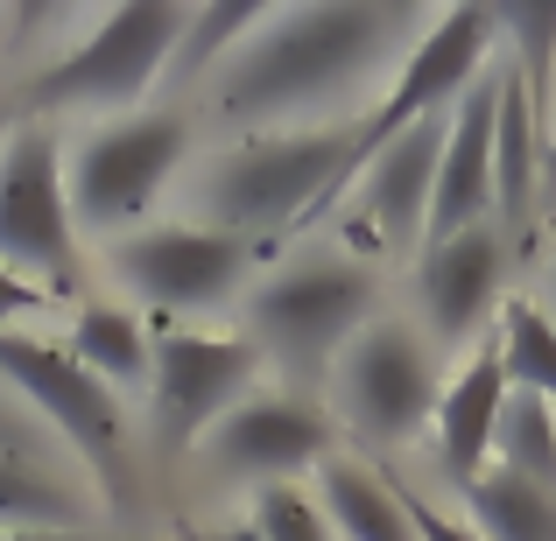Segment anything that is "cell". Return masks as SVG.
Returning a JSON list of instances; mask_svg holds the SVG:
<instances>
[{
	"instance_id": "cell-1",
	"label": "cell",
	"mask_w": 556,
	"mask_h": 541,
	"mask_svg": "<svg viewBox=\"0 0 556 541\" xmlns=\"http://www.w3.org/2000/svg\"><path fill=\"white\" fill-rule=\"evenodd\" d=\"M437 8L402 0H303L268 8L240 36V50L204 78V106L232 134L282 127H345L374 106V85L394 78L408 42Z\"/></svg>"
},
{
	"instance_id": "cell-2",
	"label": "cell",
	"mask_w": 556,
	"mask_h": 541,
	"mask_svg": "<svg viewBox=\"0 0 556 541\" xmlns=\"http://www.w3.org/2000/svg\"><path fill=\"white\" fill-rule=\"evenodd\" d=\"M353 183V120L345 127H282V134H232L198 169L190 197L218 232L254 246H282L317 232Z\"/></svg>"
},
{
	"instance_id": "cell-3",
	"label": "cell",
	"mask_w": 556,
	"mask_h": 541,
	"mask_svg": "<svg viewBox=\"0 0 556 541\" xmlns=\"http://www.w3.org/2000/svg\"><path fill=\"white\" fill-rule=\"evenodd\" d=\"M247 338L296 394L325 387L339 352L380 317V268L345 246H303V254L261 268V282L240 296Z\"/></svg>"
},
{
	"instance_id": "cell-4",
	"label": "cell",
	"mask_w": 556,
	"mask_h": 541,
	"mask_svg": "<svg viewBox=\"0 0 556 541\" xmlns=\"http://www.w3.org/2000/svg\"><path fill=\"white\" fill-rule=\"evenodd\" d=\"M444 352L416 331V317L380 310L367 331L339 352L325 379V408L339 422V436L367 450H408L416 436H430L437 401H444Z\"/></svg>"
},
{
	"instance_id": "cell-5",
	"label": "cell",
	"mask_w": 556,
	"mask_h": 541,
	"mask_svg": "<svg viewBox=\"0 0 556 541\" xmlns=\"http://www.w3.org/2000/svg\"><path fill=\"white\" fill-rule=\"evenodd\" d=\"M184 28H190V0H121L85 28V42H71L64 56H50L36 70L28 99L42 113H64V106L127 113L169 78Z\"/></svg>"
},
{
	"instance_id": "cell-6",
	"label": "cell",
	"mask_w": 556,
	"mask_h": 541,
	"mask_svg": "<svg viewBox=\"0 0 556 541\" xmlns=\"http://www.w3.org/2000/svg\"><path fill=\"white\" fill-rule=\"evenodd\" d=\"M198 149V127H190L184 106L163 113H127V120H106L78 141V155L64 163L71 177V211H78V232H106V240H127L135 218L177 183V169Z\"/></svg>"
},
{
	"instance_id": "cell-7",
	"label": "cell",
	"mask_w": 556,
	"mask_h": 541,
	"mask_svg": "<svg viewBox=\"0 0 556 541\" xmlns=\"http://www.w3.org/2000/svg\"><path fill=\"white\" fill-rule=\"evenodd\" d=\"M0 268L36 282L42 296L78 282V211L50 120H22L0 141Z\"/></svg>"
},
{
	"instance_id": "cell-8",
	"label": "cell",
	"mask_w": 556,
	"mask_h": 541,
	"mask_svg": "<svg viewBox=\"0 0 556 541\" xmlns=\"http://www.w3.org/2000/svg\"><path fill=\"white\" fill-rule=\"evenodd\" d=\"M501 56V36H493V8H437L422 22V36L408 42V56L394 64L388 92H374V106L353 120V177L374 149H388L394 134H408L416 120H444L458 113V99L486 78V64Z\"/></svg>"
},
{
	"instance_id": "cell-9",
	"label": "cell",
	"mask_w": 556,
	"mask_h": 541,
	"mask_svg": "<svg viewBox=\"0 0 556 541\" xmlns=\"http://www.w3.org/2000/svg\"><path fill=\"white\" fill-rule=\"evenodd\" d=\"M261 345L247 331H155L149 365V429L163 458L198 450L247 394H261Z\"/></svg>"
},
{
	"instance_id": "cell-10",
	"label": "cell",
	"mask_w": 556,
	"mask_h": 541,
	"mask_svg": "<svg viewBox=\"0 0 556 541\" xmlns=\"http://www.w3.org/2000/svg\"><path fill=\"white\" fill-rule=\"evenodd\" d=\"M507 302H515V232L501 218L430 240L408 260V317L444 359H465L472 345H486Z\"/></svg>"
},
{
	"instance_id": "cell-11",
	"label": "cell",
	"mask_w": 556,
	"mask_h": 541,
	"mask_svg": "<svg viewBox=\"0 0 556 541\" xmlns=\"http://www.w3.org/2000/svg\"><path fill=\"white\" fill-rule=\"evenodd\" d=\"M261 260H268V246L218 226H135L127 240L106 246V268L127 282V296L155 302L169 317L226 310L232 296L261 282Z\"/></svg>"
},
{
	"instance_id": "cell-12",
	"label": "cell",
	"mask_w": 556,
	"mask_h": 541,
	"mask_svg": "<svg viewBox=\"0 0 556 541\" xmlns=\"http://www.w3.org/2000/svg\"><path fill=\"white\" fill-rule=\"evenodd\" d=\"M0 379H8L14 394H28V401L50 415V429L64 436V443L78 450L85 464H92L99 500L121 506V500H127V486H135V472H127L121 394L99 387V379L85 373L78 359H71V345L22 338V331H0Z\"/></svg>"
},
{
	"instance_id": "cell-13",
	"label": "cell",
	"mask_w": 556,
	"mask_h": 541,
	"mask_svg": "<svg viewBox=\"0 0 556 541\" xmlns=\"http://www.w3.org/2000/svg\"><path fill=\"white\" fill-rule=\"evenodd\" d=\"M204 472L226 478V486H296L303 472H325L339 458V422L325 401L296 387H261L204 436Z\"/></svg>"
},
{
	"instance_id": "cell-14",
	"label": "cell",
	"mask_w": 556,
	"mask_h": 541,
	"mask_svg": "<svg viewBox=\"0 0 556 541\" xmlns=\"http://www.w3.org/2000/svg\"><path fill=\"white\" fill-rule=\"evenodd\" d=\"M444 120H416L408 134H394L388 149H374L359 163V177L339 197V226H345V254L359 260H388V254H422V232H430V190H437V155H444Z\"/></svg>"
},
{
	"instance_id": "cell-15",
	"label": "cell",
	"mask_w": 556,
	"mask_h": 541,
	"mask_svg": "<svg viewBox=\"0 0 556 541\" xmlns=\"http://www.w3.org/2000/svg\"><path fill=\"white\" fill-rule=\"evenodd\" d=\"M493 106H501V56H493L486 78L458 99V113H451V127H444V155H437L430 232H422V246L501 218L493 211Z\"/></svg>"
},
{
	"instance_id": "cell-16",
	"label": "cell",
	"mask_w": 556,
	"mask_h": 541,
	"mask_svg": "<svg viewBox=\"0 0 556 541\" xmlns=\"http://www.w3.org/2000/svg\"><path fill=\"white\" fill-rule=\"evenodd\" d=\"M507 365H501V345H472L444 379V401H437V422H430V458L451 486H472V478L493 472V429H501V408H507Z\"/></svg>"
},
{
	"instance_id": "cell-17",
	"label": "cell",
	"mask_w": 556,
	"mask_h": 541,
	"mask_svg": "<svg viewBox=\"0 0 556 541\" xmlns=\"http://www.w3.org/2000/svg\"><path fill=\"white\" fill-rule=\"evenodd\" d=\"M543 177H549V127H543V106L529 99L521 70L501 56V106H493V211H501L507 232L529 226L535 197H543Z\"/></svg>"
},
{
	"instance_id": "cell-18",
	"label": "cell",
	"mask_w": 556,
	"mask_h": 541,
	"mask_svg": "<svg viewBox=\"0 0 556 541\" xmlns=\"http://www.w3.org/2000/svg\"><path fill=\"white\" fill-rule=\"evenodd\" d=\"M317 506L331 520V541H416V520L402 506V486H394L388 464H367L353 450L317 472Z\"/></svg>"
},
{
	"instance_id": "cell-19",
	"label": "cell",
	"mask_w": 556,
	"mask_h": 541,
	"mask_svg": "<svg viewBox=\"0 0 556 541\" xmlns=\"http://www.w3.org/2000/svg\"><path fill=\"white\" fill-rule=\"evenodd\" d=\"M71 359L113 394H149V365H155V331L121 302H85L71 317Z\"/></svg>"
},
{
	"instance_id": "cell-20",
	"label": "cell",
	"mask_w": 556,
	"mask_h": 541,
	"mask_svg": "<svg viewBox=\"0 0 556 541\" xmlns=\"http://www.w3.org/2000/svg\"><path fill=\"white\" fill-rule=\"evenodd\" d=\"M458 514L486 541H556V486H535V478H515L493 464L486 478L458 492Z\"/></svg>"
},
{
	"instance_id": "cell-21",
	"label": "cell",
	"mask_w": 556,
	"mask_h": 541,
	"mask_svg": "<svg viewBox=\"0 0 556 541\" xmlns=\"http://www.w3.org/2000/svg\"><path fill=\"white\" fill-rule=\"evenodd\" d=\"M493 345H501L507 387H515V394H535V401L556 408V324L535 310L529 288H515V302L501 310V324H493Z\"/></svg>"
},
{
	"instance_id": "cell-22",
	"label": "cell",
	"mask_w": 556,
	"mask_h": 541,
	"mask_svg": "<svg viewBox=\"0 0 556 541\" xmlns=\"http://www.w3.org/2000/svg\"><path fill=\"white\" fill-rule=\"evenodd\" d=\"M261 14H268V0H212V8H190V28L177 42L169 78H177V85H204L232 50H240V36L261 22Z\"/></svg>"
},
{
	"instance_id": "cell-23",
	"label": "cell",
	"mask_w": 556,
	"mask_h": 541,
	"mask_svg": "<svg viewBox=\"0 0 556 541\" xmlns=\"http://www.w3.org/2000/svg\"><path fill=\"white\" fill-rule=\"evenodd\" d=\"M493 464L535 486H556V408L535 394H507L501 429H493Z\"/></svg>"
},
{
	"instance_id": "cell-24",
	"label": "cell",
	"mask_w": 556,
	"mask_h": 541,
	"mask_svg": "<svg viewBox=\"0 0 556 541\" xmlns=\"http://www.w3.org/2000/svg\"><path fill=\"white\" fill-rule=\"evenodd\" d=\"M85 506L64 486H50L42 472H22L14 458H0V534H71Z\"/></svg>"
},
{
	"instance_id": "cell-25",
	"label": "cell",
	"mask_w": 556,
	"mask_h": 541,
	"mask_svg": "<svg viewBox=\"0 0 556 541\" xmlns=\"http://www.w3.org/2000/svg\"><path fill=\"white\" fill-rule=\"evenodd\" d=\"M247 528L261 541H331V520L317 506V492L303 486H261L247 500Z\"/></svg>"
},
{
	"instance_id": "cell-26",
	"label": "cell",
	"mask_w": 556,
	"mask_h": 541,
	"mask_svg": "<svg viewBox=\"0 0 556 541\" xmlns=\"http://www.w3.org/2000/svg\"><path fill=\"white\" fill-rule=\"evenodd\" d=\"M394 486H402V478H394ZM402 506H408V520H416V541H486L465 514L437 506L430 492H416V486H402Z\"/></svg>"
},
{
	"instance_id": "cell-27",
	"label": "cell",
	"mask_w": 556,
	"mask_h": 541,
	"mask_svg": "<svg viewBox=\"0 0 556 541\" xmlns=\"http://www.w3.org/2000/svg\"><path fill=\"white\" fill-rule=\"evenodd\" d=\"M42 302H50V296H42L36 282H22V274H8V268H0V331H14V317L42 310Z\"/></svg>"
},
{
	"instance_id": "cell-28",
	"label": "cell",
	"mask_w": 556,
	"mask_h": 541,
	"mask_svg": "<svg viewBox=\"0 0 556 541\" xmlns=\"http://www.w3.org/2000/svg\"><path fill=\"white\" fill-rule=\"evenodd\" d=\"M529 296H535V310L556 324V246H549V260H543V288H529Z\"/></svg>"
},
{
	"instance_id": "cell-29",
	"label": "cell",
	"mask_w": 556,
	"mask_h": 541,
	"mask_svg": "<svg viewBox=\"0 0 556 541\" xmlns=\"http://www.w3.org/2000/svg\"><path fill=\"white\" fill-rule=\"evenodd\" d=\"M198 541H261L247 520H226V528H212V534H198Z\"/></svg>"
},
{
	"instance_id": "cell-30",
	"label": "cell",
	"mask_w": 556,
	"mask_h": 541,
	"mask_svg": "<svg viewBox=\"0 0 556 541\" xmlns=\"http://www.w3.org/2000/svg\"><path fill=\"white\" fill-rule=\"evenodd\" d=\"M0 541H99V534H0Z\"/></svg>"
},
{
	"instance_id": "cell-31",
	"label": "cell",
	"mask_w": 556,
	"mask_h": 541,
	"mask_svg": "<svg viewBox=\"0 0 556 541\" xmlns=\"http://www.w3.org/2000/svg\"><path fill=\"white\" fill-rule=\"evenodd\" d=\"M549 163H556V85H549Z\"/></svg>"
},
{
	"instance_id": "cell-32",
	"label": "cell",
	"mask_w": 556,
	"mask_h": 541,
	"mask_svg": "<svg viewBox=\"0 0 556 541\" xmlns=\"http://www.w3.org/2000/svg\"><path fill=\"white\" fill-rule=\"evenodd\" d=\"M0 141H8V127H0Z\"/></svg>"
}]
</instances>
